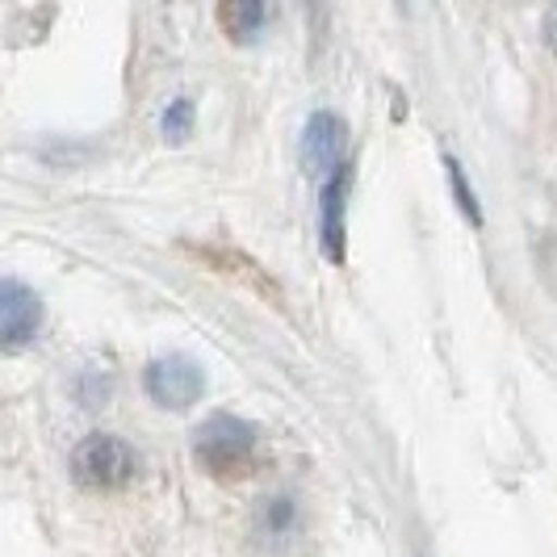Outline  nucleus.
Instances as JSON below:
<instances>
[{
    "mask_svg": "<svg viewBox=\"0 0 557 557\" xmlns=\"http://www.w3.org/2000/svg\"><path fill=\"white\" fill-rule=\"evenodd\" d=\"M194 453L201 461V470L219 478H235L251 466V453H256V432H251L244 419L214 416L210 423L197 428Z\"/></svg>",
    "mask_w": 557,
    "mask_h": 557,
    "instance_id": "nucleus-1",
    "label": "nucleus"
},
{
    "mask_svg": "<svg viewBox=\"0 0 557 557\" xmlns=\"http://www.w3.org/2000/svg\"><path fill=\"white\" fill-rule=\"evenodd\" d=\"M72 478L84 491H117L135 478V448L110 432H97L72 453Z\"/></svg>",
    "mask_w": 557,
    "mask_h": 557,
    "instance_id": "nucleus-2",
    "label": "nucleus"
},
{
    "mask_svg": "<svg viewBox=\"0 0 557 557\" xmlns=\"http://www.w3.org/2000/svg\"><path fill=\"white\" fill-rule=\"evenodd\" d=\"M206 391V377L189 357H160V361L147 364V394L168 407V411H181L197 403Z\"/></svg>",
    "mask_w": 557,
    "mask_h": 557,
    "instance_id": "nucleus-3",
    "label": "nucleus"
},
{
    "mask_svg": "<svg viewBox=\"0 0 557 557\" xmlns=\"http://www.w3.org/2000/svg\"><path fill=\"white\" fill-rule=\"evenodd\" d=\"M42 327V302L22 281H0V348H26Z\"/></svg>",
    "mask_w": 557,
    "mask_h": 557,
    "instance_id": "nucleus-4",
    "label": "nucleus"
},
{
    "mask_svg": "<svg viewBox=\"0 0 557 557\" xmlns=\"http://www.w3.org/2000/svg\"><path fill=\"white\" fill-rule=\"evenodd\" d=\"M339 143H344V126H339V117H332V113L310 117L307 143H302V160H307L310 172L332 168L335 156H339Z\"/></svg>",
    "mask_w": 557,
    "mask_h": 557,
    "instance_id": "nucleus-5",
    "label": "nucleus"
},
{
    "mask_svg": "<svg viewBox=\"0 0 557 557\" xmlns=\"http://www.w3.org/2000/svg\"><path fill=\"white\" fill-rule=\"evenodd\" d=\"M348 181H352V172L348 164H339L332 181H327V189H323V239H327V248L332 256H339V239H344V197H348Z\"/></svg>",
    "mask_w": 557,
    "mask_h": 557,
    "instance_id": "nucleus-6",
    "label": "nucleus"
},
{
    "mask_svg": "<svg viewBox=\"0 0 557 557\" xmlns=\"http://www.w3.org/2000/svg\"><path fill=\"white\" fill-rule=\"evenodd\" d=\"M219 17H223V26L231 29L235 38H248V34H256L264 13H260V4H226Z\"/></svg>",
    "mask_w": 557,
    "mask_h": 557,
    "instance_id": "nucleus-7",
    "label": "nucleus"
},
{
    "mask_svg": "<svg viewBox=\"0 0 557 557\" xmlns=\"http://www.w3.org/2000/svg\"><path fill=\"white\" fill-rule=\"evenodd\" d=\"M185 113H189V106H185V101H176V106H172V113H168V131H172V135H181Z\"/></svg>",
    "mask_w": 557,
    "mask_h": 557,
    "instance_id": "nucleus-8",
    "label": "nucleus"
},
{
    "mask_svg": "<svg viewBox=\"0 0 557 557\" xmlns=\"http://www.w3.org/2000/svg\"><path fill=\"white\" fill-rule=\"evenodd\" d=\"M545 29H549V47H554V51H557V13H554V17H549V26H545Z\"/></svg>",
    "mask_w": 557,
    "mask_h": 557,
    "instance_id": "nucleus-9",
    "label": "nucleus"
}]
</instances>
